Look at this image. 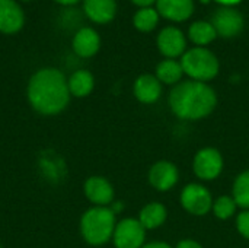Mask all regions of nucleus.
Instances as JSON below:
<instances>
[{
    "instance_id": "5701e85b",
    "label": "nucleus",
    "mask_w": 249,
    "mask_h": 248,
    "mask_svg": "<svg viewBox=\"0 0 249 248\" xmlns=\"http://www.w3.org/2000/svg\"><path fill=\"white\" fill-rule=\"evenodd\" d=\"M236 209H238V205L232 196H220L213 202L212 212L214 213L217 219L228 221L236 213Z\"/></svg>"
},
{
    "instance_id": "1a4fd4ad",
    "label": "nucleus",
    "mask_w": 249,
    "mask_h": 248,
    "mask_svg": "<svg viewBox=\"0 0 249 248\" xmlns=\"http://www.w3.org/2000/svg\"><path fill=\"white\" fill-rule=\"evenodd\" d=\"M158 48L165 58H178L187 51V38L184 32L175 26H166L158 34Z\"/></svg>"
},
{
    "instance_id": "7c9ffc66",
    "label": "nucleus",
    "mask_w": 249,
    "mask_h": 248,
    "mask_svg": "<svg viewBox=\"0 0 249 248\" xmlns=\"http://www.w3.org/2000/svg\"><path fill=\"white\" fill-rule=\"evenodd\" d=\"M0 248H1V246H0Z\"/></svg>"
},
{
    "instance_id": "b1692460",
    "label": "nucleus",
    "mask_w": 249,
    "mask_h": 248,
    "mask_svg": "<svg viewBox=\"0 0 249 248\" xmlns=\"http://www.w3.org/2000/svg\"><path fill=\"white\" fill-rule=\"evenodd\" d=\"M236 229L245 240H249V209L248 210H242L238 215V218H236Z\"/></svg>"
},
{
    "instance_id": "dca6fc26",
    "label": "nucleus",
    "mask_w": 249,
    "mask_h": 248,
    "mask_svg": "<svg viewBox=\"0 0 249 248\" xmlns=\"http://www.w3.org/2000/svg\"><path fill=\"white\" fill-rule=\"evenodd\" d=\"M83 9L86 16L95 23H108L117 15L115 0H85Z\"/></svg>"
},
{
    "instance_id": "bb28decb",
    "label": "nucleus",
    "mask_w": 249,
    "mask_h": 248,
    "mask_svg": "<svg viewBox=\"0 0 249 248\" xmlns=\"http://www.w3.org/2000/svg\"><path fill=\"white\" fill-rule=\"evenodd\" d=\"M136 6H139L140 9L142 7H152L153 3H156V0H131Z\"/></svg>"
},
{
    "instance_id": "412c9836",
    "label": "nucleus",
    "mask_w": 249,
    "mask_h": 248,
    "mask_svg": "<svg viewBox=\"0 0 249 248\" xmlns=\"http://www.w3.org/2000/svg\"><path fill=\"white\" fill-rule=\"evenodd\" d=\"M232 197L236 202L238 208L244 210L249 209V170L242 171L233 181L232 186Z\"/></svg>"
},
{
    "instance_id": "393cba45",
    "label": "nucleus",
    "mask_w": 249,
    "mask_h": 248,
    "mask_svg": "<svg viewBox=\"0 0 249 248\" xmlns=\"http://www.w3.org/2000/svg\"><path fill=\"white\" fill-rule=\"evenodd\" d=\"M175 248H203V246L198 243V241H196V240H190V238H187V240H181Z\"/></svg>"
},
{
    "instance_id": "c85d7f7f",
    "label": "nucleus",
    "mask_w": 249,
    "mask_h": 248,
    "mask_svg": "<svg viewBox=\"0 0 249 248\" xmlns=\"http://www.w3.org/2000/svg\"><path fill=\"white\" fill-rule=\"evenodd\" d=\"M54 1H57V3H60V4H66V6H69V4H74V3H77L79 0H54Z\"/></svg>"
},
{
    "instance_id": "0eeeda50",
    "label": "nucleus",
    "mask_w": 249,
    "mask_h": 248,
    "mask_svg": "<svg viewBox=\"0 0 249 248\" xmlns=\"http://www.w3.org/2000/svg\"><path fill=\"white\" fill-rule=\"evenodd\" d=\"M146 229L139 219L124 218L117 222L112 243L115 248H142L146 243Z\"/></svg>"
},
{
    "instance_id": "423d86ee",
    "label": "nucleus",
    "mask_w": 249,
    "mask_h": 248,
    "mask_svg": "<svg viewBox=\"0 0 249 248\" xmlns=\"http://www.w3.org/2000/svg\"><path fill=\"white\" fill-rule=\"evenodd\" d=\"M225 167L223 156L219 149L216 148H203L200 149L193 161V170L197 178L203 181L216 180Z\"/></svg>"
},
{
    "instance_id": "ddd939ff",
    "label": "nucleus",
    "mask_w": 249,
    "mask_h": 248,
    "mask_svg": "<svg viewBox=\"0 0 249 248\" xmlns=\"http://www.w3.org/2000/svg\"><path fill=\"white\" fill-rule=\"evenodd\" d=\"M22 7L15 0H0V32L15 34L23 26Z\"/></svg>"
},
{
    "instance_id": "6ab92c4d",
    "label": "nucleus",
    "mask_w": 249,
    "mask_h": 248,
    "mask_svg": "<svg viewBox=\"0 0 249 248\" xmlns=\"http://www.w3.org/2000/svg\"><path fill=\"white\" fill-rule=\"evenodd\" d=\"M155 76L159 79V82L163 85H178L184 76V70L181 66V61L175 58H165L156 66Z\"/></svg>"
},
{
    "instance_id": "2eb2a0df",
    "label": "nucleus",
    "mask_w": 249,
    "mask_h": 248,
    "mask_svg": "<svg viewBox=\"0 0 249 248\" xmlns=\"http://www.w3.org/2000/svg\"><path fill=\"white\" fill-rule=\"evenodd\" d=\"M101 47V37L92 28H82L73 38V50L79 57H93Z\"/></svg>"
},
{
    "instance_id": "4be33fe9",
    "label": "nucleus",
    "mask_w": 249,
    "mask_h": 248,
    "mask_svg": "<svg viewBox=\"0 0 249 248\" xmlns=\"http://www.w3.org/2000/svg\"><path fill=\"white\" fill-rule=\"evenodd\" d=\"M159 13L153 7H142L133 18V25L140 32H152L159 23Z\"/></svg>"
},
{
    "instance_id": "aec40b11",
    "label": "nucleus",
    "mask_w": 249,
    "mask_h": 248,
    "mask_svg": "<svg viewBox=\"0 0 249 248\" xmlns=\"http://www.w3.org/2000/svg\"><path fill=\"white\" fill-rule=\"evenodd\" d=\"M217 37V32L210 20H196L188 28V38L196 47H207Z\"/></svg>"
},
{
    "instance_id": "c756f323",
    "label": "nucleus",
    "mask_w": 249,
    "mask_h": 248,
    "mask_svg": "<svg viewBox=\"0 0 249 248\" xmlns=\"http://www.w3.org/2000/svg\"><path fill=\"white\" fill-rule=\"evenodd\" d=\"M201 1H204V3H209L210 0H201Z\"/></svg>"
},
{
    "instance_id": "f03ea898",
    "label": "nucleus",
    "mask_w": 249,
    "mask_h": 248,
    "mask_svg": "<svg viewBox=\"0 0 249 248\" xmlns=\"http://www.w3.org/2000/svg\"><path fill=\"white\" fill-rule=\"evenodd\" d=\"M217 105L216 91L204 82L185 80L175 85L169 94V107L172 113L188 121L201 120L210 115Z\"/></svg>"
},
{
    "instance_id": "39448f33",
    "label": "nucleus",
    "mask_w": 249,
    "mask_h": 248,
    "mask_svg": "<svg viewBox=\"0 0 249 248\" xmlns=\"http://www.w3.org/2000/svg\"><path fill=\"white\" fill-rule=\"evenodd\" d=\"M179 202L184 210L188 212L190 215L204 216L209 212H212L214 199L206 186L200 183H191L182 189Z\"/></svg>"
},
{
    "instance_id": "f8f14e48",
    "label": "nucleus",
    "mask_w": 249,
    "mask_h": 248,
    "mask_svg": "<svg viewBox=\"0 0 249 248\" xmlns=\"http://www.w3.org/2000/svg\"><path fill=\"white\" fill-rule=\"evenodd\" d=\"M159 16L172 22H185L194 13V0H156Z\"/></svg>"
},
{
    "instance_id": "9b49d317",
    "label": "nucleus",
    "mask_w": 249,
    "mask_h": 248,
    "mask_svg": "<svg viewBox=\"0 0 249 248\" xmlns=\"http://www.w3.org/2000/svg\"><path fill=\"white\" fill-rule=\"evenodd\" d=\"M83 191H85L86 199L93 206L108 208L114 202V187L105 177H101V175L89 177L85 181Z\"/></svg>"
},
{
    "instance_id": "6e6552de",
    "label": "nucleus",
    "mask_w": 249,
    "mask_h": 248,
    "mask_svg": "<svg viewBox=\"0 0 249 248\" xmlns=\"http://www.w3.org/2000/svg\"><path fill=\"white\" fill-rule=\"evenodd\" d=\"M212 25L214 26L217 35L223 38H233L244 31L245 20L242 13L235 7L220 6L216 9L210 19Z\"/></svg>"
},
{
    "instance_id": "a878e982",
    "label": "nucleus",
    "mask_w": 249,
    "mask_h": 248,
    "mask_svg": "<svg viewBox=\"0 0 249 248\" xmlns=\"http://www.w3.org/2000/svg\"><path fill=\"white\" fill-rule=\"evenodd\" d=\"M142 248H174V247H171L168 243H163V241H152V243L144 244Z\"/></svg>"
},
{
    "instance_id": "cd10ccee",
    "label": "nucleus",
    "mask_w": 249,
    "mask_h": 248,
    "mask_svg": "<svg viewBox=\"0 0 249 248\" xmlns=\"http://www.w3.org/2000/svg\"><path fill=\"white\" fill-rule=\"evenodd\" d=\"M216 3H219L220 6H228V7H235L238 6L242 0H214Z\"/></svg>"
},
{
    "instance_id": "a211bd4d",
    "label": "nucleus",
    "mask_w": 249,
    "mask_h": 248,
    "mask_svg": "<svg viewBox=\"0 0 249 248\" xmlns=\"http://www.w3.org/2000/svg\"><path fill=\"white\" fill-rule=\"evenodd\" d=\"M67 83H69L70 95H73L76 98L88 96L95 88L93 75L85 69H80V70H76L74 73H71L70 77L67 79Z\"/></svg>"
},
{
    "instance_id": "f257e3e1",
    "label": "nucleus",
    "mask_w": 249,
    "mask_h": 248,
    "mask_svg": "<svg viewBox=\"0 0 249 248\" xmlns=\"http://www.w3.org/2000/svg\"><path fill=\"white\" fill-rule=\"evenodd\" d=\"M28 101L42 115H57L70 102L67 77L63 72L47 67L34 73L28 83Z\"/></svg>"
},
{
    "instance_id": "9d476101",
    "label": "nucleus",
    "mask_w": 249,
    "mask_h": 248,
    "mask_svg": "<svg viewBox=\"0 0 249 248\" xmlns=\"http://www.w3.org/2000/svg\"><path fill=\"white\" fill-rule=\"evenodd\" d=\"M179 180V171L171 161H158L149 171V183L158 191L172 190Z\"/></svg>"
},
{
    "instance_id": "4468645a",
    "label": "nucleus",
    "mask_w": 249,
    "mask_h": 248,
    "mask_svg": "<svg viewBox=\"0 0 249 248\" xmlns=\"http://www.w3.org/2000/svg\"><path fill=\"white\" fill-rule=\"evenodd\" d=\"M133 92L142 104H153L162 96V83L155 75L144 73L136 79Z\"/></svg>"
},
{
    "instance_id": "20e7f679",
    "label": "nucleus",
    "mask_w": 249,
    "mask_h": 248,
    "mask_svg": "<svg viewBox=\"0 0 249 248\" xmlns=\"http://www.w3.org/2000/svg\"><path fill=\"white\" fill-rule=\"evenodd\" d=\"M179 61L184 75H187L191 80L197 82L207 83L213 80L220 70V64L216 54L207 47H194L187 50Z\"/></svg>"
},
{
    "instance_id": "f3484780",
    "label": "nucleus",
    "mask_w": 249,
    "mask_h": 248,
    "mask_svg": "<svg viewBox=\"0 0 249 248\" xmlns=\"http://www.w3.org/2000/svg\"><path fill=\"white\" fill-rule=\"evenodd\" d=\"M168 218V210L162 203L158 202H152L147 203L144 208H142L140 213H139V222L142 224V227L149 231V229H156L160 228Z\"/></svg>"
},
{
    "instance_id": "7ed1b4c3",
    "label": "nucleus",
    "mask_w": 249,
    "mask_h": 248,
    "mask_svg": "<svg viewBox=\"0 0 249 248\" xmlns=\"http://www.w3.org/2000/svg\"><path fill=\"white\" fill-rule=\"evenodd\" d=\"M115 227L117 218L109 206H93L80 218V234L83 240L93 247L104 246L112 240Z\"/></svg>"
}]
</instances>
